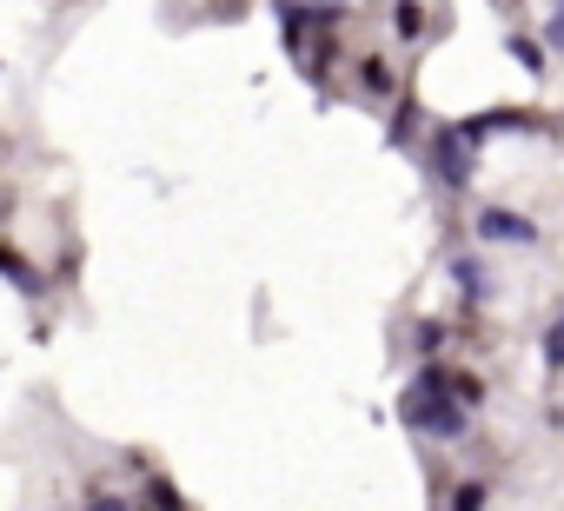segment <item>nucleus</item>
<instances>
[{"label": "nucleus", "instance_id": "39448f33", "mask_svg": "<svg viewBox=\"0 0 564 511\" xmlns=\"http://www.w3.org/2000/svg\"><path fill=\"white\" fill-rule=\"evenodd\" d=\"M452 273H458V286H465L471 300H478V293H491V280H485V267H478V260H452Z\"/></svg>", "mask_w": 564, "mask_h": 511}, {"label": "nucleus", "instance_id": "20e7f679", "mask_svg": "<svg viewBox=\"0 0 564 511\" xmlns=\"http://www.w3.org/2000/svg\"><path fill=\"white\" fill-rule=\"evenodd\" d=\"M485 504H491V485L485 478H465L458 498H452V511H485Z\"/></svg>", "mask_w": 564, "mask_h": 511}, {"label": "nucleus", "instance_id": "f03ea898", "mask_svg": "<svg viewBox=\"0 0 564 511\" xmlns=\"http://www.w3.org/2000/svg\"><path fill=\"white\" fill-rule=\"evenodd\" d=\"M425 153H432V173H438L445 186H471V166H478V140H465V127H438Z\"/></svg>", "mask_w": 564, "mask_h": 511}, {"label": "nucleus", "instance_id": "0eeeda50", "mask_svg": "<svg viewBox=\"0 0 564 511\" xmlns=\"http://www.w3.org/2000/svg\"><path fill=\"white\" fill-rule=\"evenodd\" d=\"M359 80H366V94H379V100L392 94V67H386V61H366V74H359Z\"/></svg>", "mask_w": 564, "mask_h": 511}, {"label": "nucleus", "instance_id": "9b49d317", "mask_svg": "<svg viewBox=\"0 0 564 511\" xmlns=\"http://www.w3.org/2000/svg\"><path fill=\"white\" fill-rule=\"evenodd\" d=\"M87 511H127V498H113V491H100V498H94Z\"/></svg>", "mask_w": 564, "mask_h": 511}, {"label": "nucleus", "instance_id": "9d476101", "mask_svg": "<svg viewBox=\"0 0 564 511\" xmlns=\"http://www.w3.org/2000/svg\"><path fill=\"white\" fill-rule=\"evenodd\" d=\"M153 504H160V511H186V504H180V491H166V485H153Z\"/></svg>", "mask_w": 564, "mask_h": 511}, {"label": "nucleus", "instance_id": "6e6552de", "mask_svg": "<svg viewBox=\"0 0 564 511\" xmlns=\"http://www.w3.org/2000/svg\"><path fill=\"white\" fill-rule=\"evenodd\" d=\"M392 21H399V34H419V28H425V14H419V0H399V14H392Z\"/></svg>", "mask_w": 564, "mask_h": 511}, {"label": "nucleus", "instance_id": "1a4fd4ad", "mask_svg": "<svg viewBox=\"0 0 564 511\" xmlns=\"http://www.w3.org/2000/svg\"><path fill=\"white\" fill-rule=\"evenodd\" d=\"M445 346V326H419V352H438Z\"/></svg>", "mask_w": 564, "mask_h": 511}, {"label": "nucleus", "instance_id": "7ed1b4c3", "mask_svg": "<svg viewBox=\"0 0 564 511\" xmlns=\"http://www.w3.org/2000/svg\"><path fill=\"white\" fill-rule=\"evenodd\" d=\"M478 239H485V246H538V226L518 219L511 206H485V213H478Z\"/></svg>", "mask_w": 564, "mask_h": 511}, {"label": "nucleus", "instance_id": "f257e3e1", "mask_svg": "<svg viewBox=\"0 0 564 511\" xmlns=\"http://www.w3.org/2000/svg\"><path fill=\"white\" fill-rule=\"evenodd\" d=\"M399 412H405V425H419V432H425V438H438V445H458V438L471 432V405H458V399H452L445 366H425V372L412 379V392L399 399Z\"/></svg>", "mask_w": 564, "mask_h": 511}, {"label": "nucleus", "instance_id": "423d86ee", "mask_svg": "<svg viewBox=\"0 0 564 511\" xmlns=\"http://www.w3.org/2000/svg\"><path fill=\"white\" fill-rule=\"evenodd\" d=\"M544 366L551 372H564V313L551 319V333H544Z\"/></svg>", "mask_w": 564, "mask_h": 511}]
</instances>
